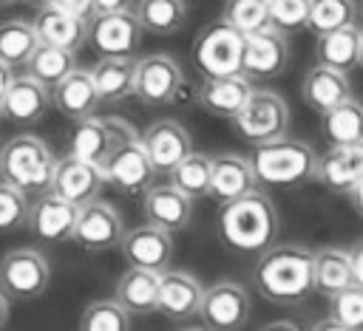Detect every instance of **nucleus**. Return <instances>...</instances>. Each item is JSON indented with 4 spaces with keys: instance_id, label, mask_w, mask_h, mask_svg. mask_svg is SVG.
I'll use <instances>...</instances> for the list:
<instances>
[{
    "instance_id": "nucleus-1",
    "label": "nucleus",
    "mask_w": 363,
    "mask_h": 331,
    "mask_svg": "<svg viewBox=\"0 0 363 331\" xmlns=\"http://www.w3.org/2000/svg\"><path fill=\"white\" fill-rule=\"evenodd\" d=\"M255 289L261 297L278 306L303 303L315 291V272H312V249L301 243H272L261 252L255 272Z\"/></svg>"
},
{
    "instance_id": "nucleus-2",
    "label": "nucleus",
    "mask_w": 363,
    "mask_h": 331,
    "mask_svg": "<svg viewBox=\"0 0 363 331\" xmlns=\"http://www.w3.org/2000/svg\"><path fill=\"white\" fill-rule=\"evenodd\" d=\"M278 235V212L269 195L250 190L233 201H224L218 209V238L227 249L241 255H261L275 243Z\"/></svg>"
},
{
    "instance_id": "nucleus-3",
    "label": "nucleus",
    "mask_w": 363,
    "mask_h": 331,
    "mask_svg": "<svg viewBox=\"0 0 363 331\" xmlns=\"http://www.w3.org/2000/svg\"><path fill=\"white\" fill-rule=\"evenodd\" d=\"M255 173L258 184H269V187H303L315 178V150L301 141V139H289L286 133L269 141H258L252 144V153L247 156Z\"/></svg>"
},
{
    "instance_id": "nucleus-4",
    "label": "nucleus",
    "mask_w": 363,
    "mask_h": 331,
    "mask_svg": "<svg viewBox=\"0 0 363 331\" xmlns=\"http://www.w3.org/2000/svg\"><path fill=\"white\" fill-rule=\"evenodd\" d=\"M57 158L51 147L31 133L14 136L3 144L0 150V175L3 181L20 187L26 195L28 192H45L51 187Z\"/></svg>"
},
{
    "instance_id": "nucleus-5",
    "label": "nucleus",
    "mask_w": 363,
    "mask_h": 331,
    "mask_svg": "<svg viewBox=\"0 0 363 331\" xmlns=\"http://www.w3.org/2000/svg\"><path fill=\"white\" fill-rule=\"evenodd\" d=\"M230 122H233V130L247 144L269 141V139H278L286 133L289 105L281 93L269 91V88H252V93L247 96V102L238 108V113Z\"/></svg>"
},
{
    "instance_id": "nucleus-6",
    "label": "nucleus",
    "mask_w": 363,
    "mask_h": 331,
    "mask_svg": "<svg viewBox=\"0 0 363 331\" xmlns=\"http://www.w3.org/2000/svg\"><path fill=\"white\" fill-rule=\"evenodd\" d=\"M241 45L244 34L227 20L207 23L193 40V62L201 76H227L241 74Z\"/></svg>"
},
{
    "instance_id": "nucleus-7",
    "label": "nucleus",
    "mask_w": 363,
    "mask_h": 331,
    "mask_svg": "<svg viewBox=\"0 0 363 331\" xmlns=\"http://www.w3.org/2000/svg\"><path fill=\"white\" fill-rule=\"evenodd\" d=\"M102 173H105V184H113L119 192H128V195H136V192H145L153 178H156V170L139 141V133L133 127H128L111 147L105 164H102Z\"/></svg>"
},
{
    "instance_id": "nucleus-8",
    "label": "nucleus",
    "mask_w": 363,
    "mask_h": 331,
    "mask_svg": "<svg viewBox=\"0 0 363 331\" xmlns=\"http://www.w3.org/2000/svg\"><path fill=\"white\" fill-rule=\"evenodd\" d=\"M51 266L34 246H17L0 260V289L9 300H37L45 294Z\"/></svg>"
},
{
    "instance_id": "nucleus-9",
    "label": "nucleus",
    "mask_w": 363,
    "mask_h": 331,
    "mask_svg": "<svg viewBox=\"0 0 363 331\" xmlns=\"http://www.w3.org/2000/svg\"><path fill=\"white\" fill-rule=\"evenodd\" d=\"M184 88V74L179 68V62L167 54H147L142 59H136L133 68V96L142 105L159 108V105H170L179 99Z\"/></svg>"
},
{
    "instance_id": "nucleus-10",
    "label": "nucleus",
    "mask_w": 363,
    "mask_h": 331,
    "mask_svg": "<svg viewBox=\"0 0 363 331\" xmlns=\"http://www.w3.org/2000/svg\"><path fill=\"white\" fill-rule=\"evenodd\" d=\"M250 311H252V303H250L247 289L235 280H221V283H213L210 289L201 291V303H199L196 317H201V323L207 328L238 331L247 325Z\"/></svg>"
},
{
    "instance_id": "nucleus-11",
    "label": "nucleus",
    "mask_w": 363,
    "mask_h": 331,
    "mask_svg": "<svg viewBox=\"0 0 363 331\" xmlns=\"http://www.w3.org/2000/svg\"><path fill=\"white\" fill-rule=\"evenodd\" d=\"M122 232H125V226H122L119 212L108 201L94 198L77 209L71 240L77 246H82L85 252H108V249L119 246Z\"/></svg>"
},
{
    "instance_id": "nucleus-12",
    "label": "nucleus",
    "mask_w": 363,
    "mask_h": 331,
    "mask_svg": "<svg viewBox=\"0 0 363 331\" xmlns=\"http://www.w3.org/2000/svg\"><path fill=\"white\" fill-rule=\"evenodd\" d=\"M142 25L130 8L94 14L88 20V42L99 57H130L139 48Z\"/></svg>"
},
{
    "instance_id": "nucleus-13",
    "label": "nucleus",
    "mask_w": 363,
    "mask_h": 331,
    "mask_svg": "<svg viewBox=\"0 0 363 331\" xmlns=\"http://www.w3.org/2000/svg\"><path fill=\"white\" fill-rule=\"evenodd\" d=\"M122 257L128 266L136 269H150V272H164L173 260V238L167 229L156 226V223H142L133 229L122 232L119 240Z\"/></svg>"
},
{
    "instance_id": "nucleus-14",
    "label": "nucleus",
    "mask_w": 363,
    "mask_h": 331,
    "mask_svg": "<svg viewBox=\"0 0 363 331\" xmlns=\"http://www.w3.org/2000/svg\"><path fill=\"white\" fill-rule=\"evenodd\" d=\"M289 62V42L284 31L264 25L244 34L241 45V74L247 76H278Z\"/></svg>"
},
{
    "instance_id": "nucleus-15",
    "label": "nucleus",
    "mask_w": 363,
    "mask_h": 331,
    "mask_svg": "<svg viewBox=\"0 0 363 331\" xmlns=\"http://www.w3.org/2000/svg\"><path fill=\"white\" fill-rule=\"evenodd\" d=\"M102 187H105L102 167L68 153L65 158H57V167H54V175H51V187L48 190H54L65 201L82 207V204L99 198Z\"/></svg>"
},
{
    "instance_id": "nucleus-16",
    "label": "nucleus",
    "mask_w": 363,
    "mask_h": 331,
    "mask_svg": "<svg viewBox=\"0 0 363 331\" xmlns=\"http://www.w3.org/2000/svg\"><path fill=\"white\" fill-rule=\"evenodd\" d=\"M77 209H79L77 204L65 201L54 190H45V192H37L34 204H28L26 223L37 238L48 243H62V240H71Z\"/></svg>"
},
{
    "instance_id": "nucleus-17",
    "label": "nucleus",
    "mask_w": 363,
    "mask_h": 331,
    "mask_svg": "<svg viewBox=\"0 0 363 331\" xmlns=\"http://www.w3.org/2000/svg\"><path fill=\"white\" fill-rule=\"evenodd\" d=\"M128 127L130 124L125 119H96L94 113L85 116V119H77L74 122V130H71L68 153L102 167L105 158H108V153H111V147H113V141Z\"/></svg>"
},
{
    "instance_id": "nucleus-18",
    "label": "nucleus",
    "mask_w": 363,
    "mask_h": 331,
    "mask_svg": "<svg viewBox=\"0 0 363 331\" xmlns=\"http://www.w3.org/2000/svg\"><path fill=\"white\" fill-rule=\"evenodd\" d=\"M201 283L190 272H173L164 269L159 272V297H156V311L167 317L170 323H184L199 314L201 303Z\"/></svg>"
},
{
    "instance_id": "nucleus-19",
    "label": "nucleus",
    "mask_w": 363,
    "mask_h": 331,
    "mask_svg": "<svg viewBox=\"0 0 363 331\" xmlns=\"http://www.w3.org/2000/svg\"><path fill=\"white\" fill-rule=\"evenodd\" d=\"M363 175V141L354 144H332L315 161V178L337 195H349V190Z\"/></svg>"
},
{
    "instance_id": "nucleus-20",
    "label": "nucleus",
    "mask_w": 363,
    "mask_h": 331,
    "mask_svg": "<svg viewBox=\"0 0 363 331\" xmlns=\"http://www.w3.org/2000/svg\"><path fill=\"white\" fill-rule=\"evenodd\" d=\"M139 141H142V147H145V153H147V158H150L156 173H170V167L193 150L190 133L173 119L153 122L145 133H139Z\"/></svg>"
},
{
    "instance_id": "nucleus-21",
    "label": "nucleus",
    "mask_w": 363,
    "mask_h": 331,
    "mask_svg": "<svg viewBox=\"0 0 363 331\" xmlns=\"http://www.w3.org/2000/svg\"><path fill=\"white\" fill-rule=\"evenodd\" d=\"M255 173L247 156L241 153H216L210 156V187L207 195L218 204L233 201L250 190H255Z\"/></svg>"
},
{
    "instance_id": "nucleus-22",
    "label": "nucleus",
    "mask_w": 363,
    "mask_h": 331,
    "mask_svg": "<svg viewBox=\"0 0 363 331\" xmlns=\"http://www.w3.org/2000/svg\"><path fill=\"white\" fill-rule=\"evenodd\" d=\"M142 209L150 223L167 232H179V229H187L193 218V198L173 184H150L145 190Z\"/></svg>"
},
{
    "instance_id": "nucleus-23",
    "label": "nucleus",
    "mask_w": 363,
    "mask_h": 331,
    "mask_svg": "<svg viewBox=\"0 0 363 331\" xmlns=\"http://www.w3.org/2000/svg\"><path fill=\"white\" fill-rule=\"evenodd\" d=\"M250 93H252V82L247 74H227V76H204L196 99L210 116L233 119Z\"/></svg>"
},
{
    "instance_id": "nucleus-24",
    "label": "nucleus",
    "mask_w": 363,
    "mask_h": 331,
    "mask_svg": "<svg viewBox=\"0 0 363 331\" xmlns=\"http://www.w3.org/2000/svg\"><path fill=\"white\" fill-rule=\"evenodd\" d=\"M34 31L37 40L45 45H57V48H68V51H79L88 42V20H79L57 6H40L34 14Z\"/></svg>"
},
{
    "instance_id": "nucleus-25",
    "label": "nucleus",
    "mask_w": 363,
    "mask_h": 331,
    "mask_svg": "<svg viewBox=\"0 0 363 331\" xmlns=\"http://www.w3.org/2000/svg\"><path fill=\"white\" fill-rule=\"evenodd\" d=\"M48 105H51V88L23 74V76H11L0 102V113L11 122H40Z\"/></svg>"
},
{
    "instance_id": "nucleus-26",
    "label": "nucleus",
    "mask_w": 363,
    "mask_h": 331,
    "mask_svg": "<svg viewBox=\"0 0 363 331\" xmlns=\"http://www.w3.org/2000/svg\"><path fill=\"white\" fill-rule=\"evenodd\" d=\"M51 105H54L62 116H68L71 122L91 116V113L96 110V105H99V96H96V88H94L91 71L74 68L71 74H65V76L51 88Z\"/></svg>"
},
{
    "instance_id": "nucleus-27",
    "label": "nucleus",
    "mask_w": 363,
    "mask_h": 331,
    "mask_svg": "<svg viewBox=\"0 0 363 331\" xmlns=\"http://www.w3.org/2000/svg\"><path fill=\"white\" fill-rule=\"evenodd\" d=\"M315 59L318 65L335 68V71H354L360 65V25H343L335 31L315 34Z\"/></svg>"
},
{
    "instance_id": "nucleus-28",
    "label": "nucleus",
    "mask_w": 363,
    "mask_h": 331,
    "mask_svg": "<svg viewBox=\"0 0 363 331\" xmlns=\"http://www.w3.org/2000/svg\"><path fill=\"white\" fill-rule=\"evenodd\" d=\"M133 68H136L133 57H102L94 68H88L99 102L119 105L128 96H133Z\"/></svg>"
},
{
    "instance_id": "nucleus-29",
    "label": "nucleus",
    "mask_w": 363,
    "mask_h": 331,
    "mask_svg": "<svg viewBox=\"0 0 363 331\" xmlns=\"http://www.w3.org/2000/svg\"><path fill=\"white\" fill-rule=\"evenodd\" d=\"M349 93H352L349 74L326 68V65H315L312 71H306V76L301 82V96H303L306 108H312L315 113H323L326 108L337 105Z\"/></svg>"
},
{
    "instance_id": "nucleus-30",
    "label": "nucleus",
    "mask_w": 363,
    "mask_h": 331,
    "mask_svg": "<svg viewBox=\"0 0 363 331\" xmlns=\"http://www.w3.org/2000/svg\"><path fill=\"white\" fill-rule=\"evenodd\" d=\"M113 297L133 314H153L156 297H159V272L128 266V272L119 277Z\"/></svg>"
},
{
    "instance_id": "nucleus-31",
    "label": "nucleus",
    "mask_w": 363,
    "mask_h": 331,
    "mask_svg": "<svg viewBox=\"0 0 363 331\" xmlns=\"http://www.w3.org/2000/svg\"><path fill=\"white\" fill-rule=\"evenodd\" d=\"M312 272H315V291L335 294L337 289L354 283L352 274V257L343 246H320L312 249Z\"/></svg>"
},
{
    "instance_id": "nucleus-32",
    "label": "nucleus",
    "mask_w": 363,
    "mask_h": 331,
    "mask_svg": "<svg viewBox=\"0 0 363 331\" xmlns=\"http://www.w3.org/2000/svg\"><path fill=\"white\" fill-rule=\"evenodd\" d=\"M320 133L329 144H354L363 141V105L352 96L320 113Z\"/></svg>"
},
{
    "instance_id": "nucleus-33",
    "label": "nucleus",
    "mask_w": 363,
    "mask_h": 331,
    "mask_svg": "<svg viewBox=\"0 0 363 331\" xmlns=\"http://www.w3.org/2000/svg\"><path fill=\"white\" fill-rule=\"evenodd\" d=\"M142 31L147 34H176L187 17V6L184 0H136L133 8Z\"/></svg>"
},
{
    "instance_id": "nucleus-34",
    "label": "nucleus",
    "mask_w": 363,
    "mask_h": 331,
    "mask_svg": "<svg viewBox=\"0 0 363 331\" xmlns=\"http://www.w3.org/2000/svg\"><path fill=\"white\" fill-rule=\"evenodd\" d=\"M40 45L34 23L31 20H6L0 23V62H6L11 71L26 68L28 57Z\"/></svg>"
},
{
    "instance_id": "nucleus-35",
    "label": "nucleus",
    "mask_w": 363,
    "mask_h": 331,
    "mask_svg": "<svg viewBox=\"0 0 363 331\" xmlns=\"http://www.w3.org/2000/svg\"><path fill=\"white\" fill-rule=\"evenodd\" d=\"M77 68V57L68 48H57V45H45L40 42L34 48V54L26 62L28 76H34L37 82H43L45 88H54L65 74H71Z\"/></svg>"
},
{
    "instance_id": "nucleus-36",
    "label": "nucleus",
    "mask_w": 363,
    "mask_h": 331,
    "mask_svg": "<svg viewBox=\"0 0 363 331\" xmlns=\"http://www.w3.org/2000/svg\"><path fill=\"white\" fill-rule=\"evenodd\" d=\"M167 175H170L173 187H179L190 198H201V195H207V187H210V156L190 150L184 158H179L170 167Z\"/></svg>"
},
{
    "instance_id": "nucleus-37",
    "label": "nucleus",
    "mask_w": 363,
    "mask_h": 331,
    "mask_svg": "<svg viewBox=\"0 0 363 331\" xmlns=\"http://www.w3.org/2000/svg\"><path fill=\"white\" fill-rule=\"evenodd\" d=\"M357 23V3L354 0H309L306 28L312 34L335 31L343 25Z\"/></svg>"
},
{
    "instance_id": "nucleus-38",
    "label": "nucleus",
    "mask_w": 363,
    "mask_h": 331,
    "mask_svg": "<svg viewBox=\"0 0 363 331\" xmlns=\"http://www.w3.org/2000/svg\"><path fill=\"white\" fill-rule=\"evenodd\" d=\"M329 320L335 331H363V286L349 283L329 294Z\"/></svg>"
},
{
    "instance_id": "nucleus-39",
    "label": "nucleus",
    "mask_w": 363,
    "mask_h": 331,
    "mask_svg": "<svg viewBox=\"0 0 363 331\" xmlns=\"http://www.w3.org/2000/svg\"><path fill=\"white\" fill-rule=\"evenodd\" d=\"M82 331H128L130 328V311L113 297V300H94L85 306L79 317Z\"/></svg>"
},
{
    "instance_id": "nucleus-40",
    "label": "nucleus",
    "mask_w": 363,
    "mask_h": 331,
    "mask_svg": "<svg viewBox=\"0 0 363 331\" xmlns=\"http://www.w3.org/2000/svg\"><path fill=\"white\" fill-rule=\"evenodd\" d=\"M221 20H227L241 34H250L269 25V6L267 0H224Z\"/></svg>"
},
{
    "instance_id": "nucleus-41",
    "label": "nucleus",
    "mask_w": 363,
    "mask_h": 331,
    "mask_svg": "<svg viewBox=\"0 0 363 331\" xmlns=\"http://www.w3.org/2000/svg\"><path fill=\"white\" fill-rule=\"evenodd\" d=\"M26 215H28V195L9 184V181H0V232H14L26 223Z\"/></svg>"
},
{
    "instance_id": "nucleus-42",
    "label": "nucleus",
    "mask_w": 363,
    "mask_h": 331,
    "mask_svg": "<svg viewBox=\"0 0 363 331\" xmlns=\"http://www.w3.org/2000/svg\"><path fill=\"white\" fill-rule=\"evenodd\" d=\"M269 6V25L278 31L306 28L309 0H267Z\"/></svg>"
},
{
    "instance_id": "nucleus-43",
    "label": "nucleus",
    "mask_w": 363,
    "mask_h": 331,
    "mask_svg": "<svg viewBox=\"0 0 363 331\" xmlns=\"http://www.w3.org/2000/svg\"><path fill=\"white\" fill-rule=\"evenodd\" d=\"M51 6L79 17V20H91L94 17V0H51Z\"/></svg>"
},
{
    "instance_id": "nucleus-44",
    "label": "nucleus",
    "mask_w": 363,
    "mask_h": 331,
    "mask_svg": "<svg viewBox=\"0 0 363 331\" xmlns=\"http://www.w3.org/2000/svg\"><path fill=\"white\" fill-rule=\"evenodd\" d=\"M349 257H352V274H354V283L363 286V238L354 240L349 246Z\"/></svg>"
},
{
    "instance_id": "nucleus-45",
    "label": "nucleus",
    "mask_w": 363,
    "mask_h": 331,
    "mask_svg": "<svg viewBox=\"0 0 363 331\" xmlns=\"http://www.w3.org/2000/svg\"><path fill=\"white\" fill-rule=\"evenodd\" d=\"M136 0H94V14H108V11H125Z\"/></svg>"
},
{
    "instance_id": "nucleus-46",
    "label": "nucleus",
    "mask_w": 363,
    "mask_h": 331,
    "mask_svg": "<svg viewBox=\"0 0 363 331\" xmlns=\"http://www.w3.org/2000/svg\"><path fill=\"white\" fill-rule=\"evenodd\" d=\"M349 198H352V207H354V212L363 218V175L357 178V184L349 190Z\"/></svg>"
},
{
    "instance_id": "nucleus-47",
    "label": "nucleus",
    "mask_w": 363,
    "mask_h": 331,
    "mask_svg": "<svg viewBox=\"0 0 363 331\" xmlns=\"http://www.w3.org/2000/svg\"><path fill=\"white\" fill-rule=\"evenodd\" d=\"M11 68L6 65V62H0V102H3V93H6V88H9V82H11Z\"/></svg>"
},
{
    "instance_id": "nucleus-48",
    "label": "nucleus",
    "mask_w": 363,
    "mask_h": 331,
    "mask_svg": "<svg viewBox=\"0 0 363 331\" xmlns=\"http://www.w3.org/2000/svg\"><path fill=\"white\" fill-rule=\"evenodd\" d=\"M6 323H9V297L0 289V328H6Z\"/></svg>"
},
{
    "instance_id": "nucleus-49",
    "label": "nucleus",
    "mask_w": 363,
    "mask_h": 331,
    "mask_svg": "<svg viewBox=\"0 0 363 331\" xmlns=\"http://www.w3.org/2000/svg\"><path fill=\"white\" fill-rule=\"evenodd\" d=\"M267 328H295V323H272V325H267Z\"/></svg>"
},
{
    "instance_id": "nucleus-50",
    "label": "nucleus",
    "mask_w": 363,
    "mask_h": 331,
    "mask_svg": "<svg viewBox=\"0 0 363 331\" xmlns=\"http://www.w3.org/2000/svg\"><path fill=\"white\" fill-rule=\"evenodd\" d=\"M26 3H31V6H34V8H40V6H48V3H51V0H26Z\"/></svg>"
},
{
    "instance_id": "nucleus-51",
    "label": "nucleus",
    "mask_w": 363,
    "mask_h": 331,
    "mask_svg": "<svg viewBox=\"0 0 363 331\" xmlns=\"http://www.w3.org/2000/svg\"><path fill=\"white\" fill-rule=\"evenodd\" d=\"M360 65H363V25H360Z\"/></svg>"
},
{
    "instance_id": "nucleus-52",
    "label": "nucleus",
    "mask_w": 363,
    "mask_h": 331,
    "mask_svg": "<svg viewBox=\"0 0 363 331\" xmlns=\"http://www.w3.org/2000/svg\"><path fill=\"white\" fill-rule=\"evenodd\" d=\"M357 20H360V23H363V3H360V6H357Z\"/></svg>"
},
{
    "instance_id": "nucleus-53",
    "label": "nucleus",
    "mask_w": 363,
    "mask_h": 331,
    "mask_svg": "<svg viewBox=\"0 0 363 331\" xmlns=\"http://www.w3.org/2000/svg\"><path fill=\"white\" fill-rule=\"evenodd\" d=\"M11 3H17V0H0V6H11Z\"/></svg>"
},
{
    "instance_id": "nucleus-54",
    "label": "nucleus",
    "mask_w": 363,
    "mask_h": 331,
    "mask_svg": "<svg viewBox=\"0 0 363 331\" xmlns=\"http://www.w3.org/2000/svg\"><path fill=\"white\" fill-rule=\"evenodd\" d=\"M0 119H3V113H0Z\"/></svg>"
}]
</instances>
